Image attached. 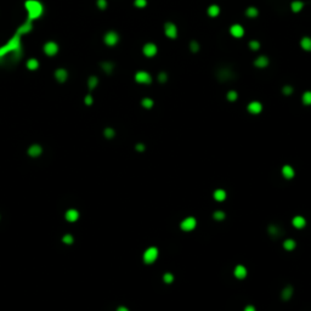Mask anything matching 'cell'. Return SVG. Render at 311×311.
<instances>
[{
  "mask_svg": "<svg viewBox=\"0 0 311 311\" xmlns=\"http://www.w3.org/2000/svg\"><path fill=\"white\" fill-rule=\"evenodd\" d=\"M22 34H19L18 32L16 33V35L2 48H0V57L5 56L7 52H12L13 54V58L17 60L21 57V40L19 37Z\"/></svg>",
  "mask_w": 311,
  "mask_h": 311,
  "instance_id": "1",
  "label": "cell"
},
{
  "mask_svg": "<svg viewBox=\"0 0 311 311\" xmlns=\"http://www.w3.org/2000/svg\"><path fill=\"white\" fill-rule=\"evenodd\" d=\"M26 7L28 10V19L29 21H33L38 17L41 16L43 13V5L40 1L38 0H27L26 1Z\"/></svg>",
  "mask_w": 311,
  "mask_h": 311,
  "instance_id": "2",
  "label": "cell"
},
{
  "mask_svg": "<svg viewBox=\"0 0 311 311\" xmlns=\"http://www.w3.org/2000/svg\"><path fill=\"white\" fill-rule=\"evenodd\" d=\"M158 248L157 247H150L143 253V261L145 264H153L158 258Z\"/></svg>",
  "mask_w": 311,
  "mask_h": 311,
  "instance_id": "3",
  "label": "cell"
},
{
  "mask_svg": "<svg viewBox=\"0 0 311 311\" xmlns=\"http://www.w3.org/2000/svg\"><path fill=\"white\" fill-rule=\"evenodd\" d=\"M196 225H197V220H196L193 216H189V217H185V219L181 221L180 227H181V230H182V231L189 232V231L195 230Z\"/></svg>",
  "mask_w": 311,
  "mask_h": 311,
  "instance_id": "4",
  "label": "cell"
},
{
  "mask_svg": "<svg viewBox=\"0 0 311 311\" xmlns=\"http://www.w3.org/2000/svg\"><path fill=\"white\" fill-rule=\"evenodd\" d=\"M164 33L169 39H175L178 37V28L173 22H167L164 26Z\"/></svg>",
  "mask_w": 311,
  "mask_h": 311,
  "instance_id": "5",
  "label": "cell"
},
{
  "mask_svg": "<svg viewBox=\"0 0 311 311\" xmlns=\"http://www.w3.org/2000/svg\"><path fill=\"white\" fill-rule=\"evenodd\" d=\"M135 80L141 84H150V83H152V77L150 73H147L145 71H140L135 74Z\"/></svg>",
  "mask_w": 311,
  "mask_h": 311,
  "instance_id": "6",
  "label": "cell"
},
{
  "mask_svg": "<svg viewBox=\"0 0 311 311\" xmlns=\"http://www.w3.org/2000/svg\"><path fill=\"white\" fill-rule=\"evenodd\" d=\"M157 51H158V49L153 43H147L142 49V52L146 57H153L157 54Z\"/></svg>",
  "mask_w": 311,
  "mask_h": 311,
  "instance_id": "7",
  "label": "cell"
},
{
  "mask_svg": "<svg viewBox=\"0 0 311 311\" xmlns=\"http://www.w3.org/2000/svg\"><path fill=\"white\" fill-rule=\"evenodd\" d=\"M217 78H219V80H221V82H227V80H230V79L233 78V73H232L231 69H228V68H221V69H219V72H217Z\"/></svg>",
  "mask_w": 311,
  "mask_h": 311,
  "instance_id": "8",
  "label": "cell"
},
{
  "mask_svg": "<svg viewBox=\"0 0 311 311\" xmlns=\"http://www.w3.org/2000/svg\"><path fill=\"white\" fill-rule=\"evenodd\" d=\"M118 40H119V37H118V34L115 33V32H108L106 35H104V43L107 44V45H109V46H113V45H115L117 43H118Z\"/></svg>",
  "mask_w": 311,
  "mask_h": 311,
  "instance_id": "9",
  "label": "cell"
},
{
  "mask_svg": "<svg viewBox=\"0 0 311 311\" xmlns=\"http://www.w3.org/2000/svg\"><path fill=\"white\" fill-rule=\"evenodd\" d=\"M230 33H231V35L232 37H235V38H242L243 35H244V29H243V27L241 26V24H232L231 27H230Z\"/></svg>",
  "mask_w": 311,
  "mask_h": 311,
  "instance_id": "10",
  "label": "cell"
},
{
  "mask_svg": "<svg viewBox=\"0 0 311 311\" xmlns=\"http://www.w3.org/2000/svg\"><path fill=\"white\" fill-rule=\"evenodd\" d=\"M233 275H235V277L238 278V280H244V278L247 277V275H248V271H247L246 266H243V265H237V266L235 267Z\"/></svg>",
  "mask_w": 311,
  "mask_h": 311,
  "instance_id": "11",
  "label": "cell"
},
{
  "mask_svg": "<svg viewBox=\"0 0 311 311\" xmlns=\"http://www.w3.org/2000/svg\"><path fill=\"white\" fill-rule=\"evenodd\" d=\"M247 109H248V112L252 113V114H259V113L263 111V104H260L259 101H252L250 104H248Z\"/></svg>",
  "mask_w": 311,
  "mask_h": 311,
  "instance_id": "12",
  "label": "cell"
},
{
  "mask_svg": "<svg viewBox=\"0 0 311 311\" xmlns=\"http://www.w3.org/2000/svg\"><path fill=\"white\" fill-rule=\"evenodd\" d=\"M44 51H45V54H46V55L52 56V55H55V54L58 51V46H57L55 43L49 41V43H46V44H45V46H44Z\"/></svg>",
  "mask_w": 311,
  "mask_h": 311,
  "instance_id": "13",
  "label": "cell"
},
{
  "mask_svg": "<svg viewBox=\"0 0 311 311\" xmlns=\"http://www.w3.org/2000/svg\"><path fill=\"white\" fill-rule=\"evenodd\" d=\"M292 224H293V226L295 228H303L306 225V219L304 216H302V215H297V216L293 217Z\"/></svg>",
  "mask_w": 311,
  "mask_h": 311,
  "instance_id": "14",
  "label": "cell"
},
{
  "mask_svg": "<svg viewBox=\"0 0 311 311\" xmlns=\"http://www.w3.org/2000/svg\"><path fill=\"white\" fill-rule=\"evenodd\" d=\"M269 65V58L266 56H259L255 61H254V66L258 68H265Z\"/></svg>",
  "mask_w": 311,
  "mask_h": 311,
  "instance_id": "15",
  "label": "cell"
},
{
  "mask_svg": "<svg viewBox=\"0 0 311 311\" xmlns=\"http://www.w3.org/2000/svg\"><path fill=\"white\" fill-rule=\"evenodd\" d=\"M214 200L215 201H217V202H224L225 200H226V192H225V190H222V189H217V190H215L214 191Z\"/></svg>",
  "mask_w": 311,
  "mask_h": 311,
  "instance_id": "16",
  "label": "cell"
},
{
  "mask_svg": "<svg viewBox=\"0 0 311 311\" xmlns=\"http://www.w3.org/2000/svg\"><path fill=\"white\" fill-rule=\"evenodd\" d=\"M292 295H293V287L292 286H286L282 291V294H281L282 299L283 300H289L292 298Z\"/></svg>",
  "mask_w": 311,
  "mask_h": 311,
  "instance_id": "17",
  "label": "cell"
},
{
  "mask_svg": "<svg viewBox=\"0 0 311 311\" xmlns=\"http://www.w3.org/2000/svg\"><path fill=\"white\" fill-rule=\"evenodd\" d=\"M282 174H283V176L286 179H292V178H294L295 173H294V169L291 165H284L282 168Z\"/></svg>",
  "mask_w": 311,
  "mask_h": 311,
  "instance_id": "18",
  "label": "cell"
},
{
  "mask_svg": "<svg viewBox=\"0 0 311 311\" xmlns=\"http://www.w3.org/2000/svg\"><path fill=\"white\" fill-rule=\"evenodd\" d=\"M78 217H79V213H78L76 209H69V210L66 213V219H67L68 221H71V222L76 221Z\"/></svg>",
  "mask_w": 311,
  "mask_h": 311,
  "instance_id": "19",
  "label": "cell"
},
{
  "mask_svg": "<svg viewBox=\"0 0 311 311\" xmlns=\"http://www.w3.org/2000/svg\"><path fill=\"white\" fill-rule=\"evenodd\" d=\"M297 247V242L292 238H287L284 242H283V248L286 250H294Z\"/></svg>",
  "mask_w": 311,
  "mask_h": 311,
  "instance_id": "20",
  "label": "cell"
},
{
  "mask_svg": "<svg viewBox=\"0 0 311 311\" xmlns=\"http://www.w3.org/2000/svg\"><path fill=\"white\" fill-rule=\"evenodd\" d=\"M300 46L305 51H311V38L310 37H304L300 41Z\"/></svg>",
  "mask_w": 311,
  "mask_h": 311,
  "instance_id": "21",
  "label": "cell"
},
{
  "mask_svg": "<svg viewBox=\"0 0 311 311\" xmlns=\"http://www.w3.org/2000/svg\"><path fill=\"white\" fill-rule=\"evenodd\" d=\"M304 7V2L300 1V0H294L292 4H291V9L293 12H300Z\"/></svg>",
  "mask_w": 311,
  "mask_h": 311,
  "instance_id": "22",
  "label": "cell"
},
{
  "mask_svg": "<svg viewBox=\"0 0 311 311\" xmlns=\"http://www.w3.org/2000/svg\"><path fill=\"white\" fill-rule=\"evenodd\" d=\"M32 29V21H29V19H27V22L26 23H23L19 28H18V33L19 34H24V33H28L29 30Z\"/></svg>",
  "mask_w": 311,
  "mask_h": 311,
  "instance_id": "23",
  "label": "cell"
},
{
  "mask_svg": "<svg viewBox=\"0 0 311 311\" xmlns=\"http://www.w3.org/2000/svg\"><path fill=\"white\" fill-rule=\"evenodd\" d=\"M55 77H56V79H57L58 82H65V80L67 79V72H66V69H63V68L57 69V71L55 72Z\"/></svg>",
  "mask_w": 311,
  "mask_h": 311,
  "instance_id": "24",
  "label": "cell"
},
{
  "mask_svg": "<svg viewBox=\"0 0 311 311\" xmlns=\"http://www.w3.org/2000/svg\"><path fill=\"white\" fill-rule=\"evenodd\" d=\"M40 153H41V147L38 146V145H33L28 150V154L32 156V157H38Z\"/></svg>",
  "mask_w": 311,
  "mask_h": 311,
  "instance_id": "25",
  "label": "cell"
},
{
  "mask_svg": "<svg viewBox=\"0 0 311 311\" xmlns=\"http://www.w3.org/2000/svg\"><path fill=\"white\" fill-rule=\"evenodd\" d=\"M220 13V7L217 5H210L208 7V15L210 17H216Z\"/></svg>",
  "mask_w": 311,
  "mask_h": 311,
  "instance_id": "26",
  "label": "cell"
},
{
  "mask_svg": "<svg viewBox=\"0 0 311 311\" xmlns=\"http://www.w3.org/2000/svg\"><path fill=\"white\" fill-rule=\"evenodd\" d=\"M246 15H247L248 17H250V18H255V17L259 15V11H258L256 7L250 6V7H248V9L246 10Z\"/></svg>",
  "mask_w": 311,
  "mask_h": 311,
  "instance_id": "27",
  "label": "cell"
},
{
  "mask_svg": "<svg viewBox=\"0 0 311 311\" xmlns=\"http://www.w3.org/2000/svg\"><path fill=\"white\" fill-rule=\"evenodd\" d=\"M141 104H142V107H145V108H147V109H150V108H152L153 107V100L152 99H150V97H145L142 101H141Z\"/></svg>",
  "mask_w": 311,
  "mask_h": 311,
  "instance_id": "28",
  "label": "cell"
},
{
  "mask_svg": "<svg viewBox=\"0 0 311 311\" xmlns=\"http://www.w3.org/2000/svg\"><path fill=\"white\" fill-rule=\"evenodd\" d=\"M27 67H28L29 69L34 71V69H37V68L39 67V62H38L35 58H30V60H28V62H27Z\"/></svg>",
  "mask_w": 311,
  "mask_h": 311,
  "instance_id": "29",
  "label": "cell"
},
{
  "mask_svg": "<svg viewBox=\"0 0 311 311\" xmlns=\"http://www.w3.org/2000/svg\"><path fill=\"white\" fill-rule=\"evenodd\" d=\"M303 104H306V106H310L311 104V91H305L303 94Z\"/></svg>",
  "mask_w": 311,
  "mask_h": 311,
  "instance_id": "30",
  "label": "cell"
},
{
  "mask_svg": "<svg viewBox=\"0 0 311 311\" xmlns=\"http://www.w3.org/2000/svg\"><path fill=\"white\" fill-rule=\"evenodd\" d=\"M213 217H214L215 220H217V221H222V220L226 217V214H225L224 211H221V210H217V211H215V213L213 214Z\"/></svg>",
  "mask_w": 311,
  "mask_h": 311,
  "instance_id": "31",
  "label": "cell"
},
{
  "mask_svg": "<svg viewBox=\"0 0 311 311\" xmlns=\"http://www.w3.org/2000/svg\"><path fill=\"white\" fill-rule=\"evenodd\" d=\"M97 83H99V80H97V78H96V77H90V78H89V82H88V84H89V89H90V90L95 89V88H96V85H97Z\"/></svg>",
  "mask_w": 311,
  "mask_h": 311,
  "instance_id": "32",
  "label": "cell"
},
{
  "mask_svg": "<svg viewBox=\"0 0 311 311\" xmlns=\"http://www.w3.org/2000/svg\"><path fill=\"white\" fill-rule=\"evenodd\" d=\"M226 97H227V100H228V101L233 102V101H236V100H237V97H238V94H237L235 90H231V91H228V93H227Z\"/></svg>",
  "mask_w": 311,
  "mask_h": 311,
  "instance_id": "33",
  "label": "cell"
},
{
  "mask_svg": "<svg viewBox=\"0 0 311 311\" xmlns=\"http://www.w3.org/2000/svg\"><path fill=\"white\" fill-rule=\"evenodd\" d=\"M101 67L104 68V71L106 73H111L113 71V65L111 62H102L101 63Z\"/></svg>",
  "mask_w": 311,
  "mask_h": 311,
  "instance_id": "34",
  "label": "cell"
},
{
  "mask_svg": "<svg viewBox=\"0 0 311 311\" xmlns=\"http://www.w3.org/2000/svg\"><path fill=\"white\" fill-rule=\"evenodd\" d=\"M163 281H164L165 283L170 284V283L174 281V275H173V274H170V272L164 274V275H163Z\"/></svg>",
  "mask_w": 311,
  "mask_h": 311,
  "instance_id": "35",
  "label": "cell"
},
{
  "mask_svg": "<svg viewBox=\"0 0 311 311\" xmlns=\"http://www.w3.org/2000/svg\"><path fill=\"white\" fill-rule=\"evenodd\" d=\"M200 49H201V46H200V44H198L196 40H192V41L190 43V50H191L192 52H197V51H200Z\"/></svg>",
  "mask_w": 311,
  "mask_h": 311,
  "instance_id": "36",
  "label": "cell"
},
{
  "mask_svg": "<svg viewBox=\"0 0 311 311\" xmlns=\"http://www.w3.org/2000/svg\"><path fill=\"white\" fill-rule=\"evenodd\" d=\"M249 48L253 50V51H256L260 49V43L258 40H250L249 41Z\"/></svg>",
  "mask_w": 311,
  "mask_h": 311,
  "instance_id": "37",
  "label": "cell"
},
{
  "mask_svg": "<svg viewBox=\"0 0 311 311\" xmlns=\"http://www.w3.org/2000/svg\"><path fill=\"white\" fill-rule=\"evenodd\" d=\"M267 232H269L271 236H278V227L275 226V225H270L269 228H267Z\"/></svg>",
  "mask_w": 311,
  "mask_h": 311,
  "instance_id": "38",
  "label": "cell"
},
{
  "mask_svg": "<svg viewBox=\"0 0 311 311\" xmlns=\"http://www.w3.org/2000/svg\"><path fill=\"white\" fill-rule=\"evenodd\" d=\"M134 5H135L136 7L142 9V7H145V6L147 5V0H135V1H134Z\"/></svg>",
  "mask_w": 311,
  "mask_h": 311,
  "instance_id": "39",
  "label": "cell"
},
{
  "mask_svg": "<svg viewBox=\"0 0 311 311\" xmlns=\"http://www.w3.org/2000/svg\"><path fill=\"white\" fill-rule=\"evenodd\" d=\"M104 136H106L107 139H112V137L114 136V130H113V129H111V128L104 129Z\"/></svg>",
  "mask_w": 311,
  "mask_h": 311,
  "instance_id": "40",
  "label": "cell"
},
{
  "mask_svg": "<svg viewBox=\"0 0 311 311\" xmlns=\"http://www.w3.org/2000/svg\"><path fill=\"white\" fill-rule=\"evenodd\" d=\"M158 80H159L161 83H165V82L168 80V76H167V73H164V72L159 73V74H158Z\"/></svg>",
  "mask_w": 311,
  "mask_h": 311,
  "instance_id": "41",
  "label": "cell"
},
{
  "mask_svg": "<svg viewBox=\"0 0 311 311\" xmlns=\"http://www.w3.org/2000/svg\"><path fill=\"white\" fill-rule=\"evenodd\" d=\"M282 91H283L284 95H291V94L293 93V88H292L291 85H286V87H283Z\"/></svg>",
  "mask_w": 311,
  "mask_h": 311,
  "instance_id": "42",
  "label": "cell"
},
{
  "mask_svg": "<svg viewBox=\"0 0 311 311\" xmlns=\"http://www.w3.org/2000/svg\"><path fill=\"white\" fill-rule=\"evenodd\" d=\"M97 6L101 9V10H104L107 7V1L106 0H97Z\"/></svg>",
  "mask_w": 311,
  "mask_h": 311,
  "instance_id": "43",
  "label": "cell"
},
{
  "mask_svg": "<svg viewBox=\"0 0 311 311\" xmlns=\"http://www.w3.org/2000/svg\"><path fill=\"white\" fill-rule=\"evenodd\" d=\"M63 242L67 243V244H71V243L73 242V237H72L71 235H66V236L63 237Z\"/></svg>",
  "mask_w": 311,
  "mask_h": 311,
  "instance_id": "44",
  "label": "cell"
},
{
  "mask_svg": "<svg viewBox=\"0 0 311 311\" xmlns=\"http://www.w3.org/2000/svg\"><path fill=\"white\" fill-rule=\"evenodd\" d=\"M136 150H137L139 152H143V151H145V146H143L142 143H139V145H136Z\"/></svg>",
  "mask_w": 311,
  "mask_h": 311,
  "instance_id": "45",
  "label": "cell"
},
{
  "mask_svg": "<svg viewBox=\"0 0 311 311\" xmlns=\"http://www.w3.org/2000/svg\"><path fill=\"white\" fill-rule=\"evenodd\" d=\"M85 104H93V97H91L90 95H88V96L85 97Z\"/></svg>",
  "mask_w": 311,
  "mask_h": 311,
  "instance_id": "46",
  "label": "cell"
},
{
  "mask_svg": "<svg viewBox=\"0 0 311 311\" xmlns=\"http://www.w3.org/2000/svg\"><path fill=\"white\" fill-rule=\"evenodd\" d=\"M244 311H256V310H255V308H254L253 305H247Z\"/></svg>",
  "mask_w": 311,
  "mask_h": 311,
  "instance_id": "47",
  "label": "cell"
},
{
  "mask_svg": "<svg viewBox=\"0 0 311 311\" xmlns=\"http://www.w3.org/2000/svg\"><path fill=\"white\" fill-rule=\"evenodd\" d=\"M117 311H129V310H128V309H126L125 306H119V308H118V310H117Z\"/></svg>",
  "mask_w": 311,
  "mask_h": 311,
  "instance_id": "48",
  "label": "cell"
}]
</instances>
